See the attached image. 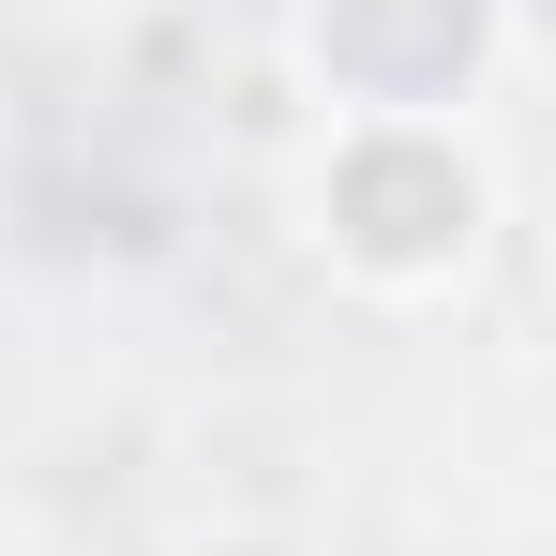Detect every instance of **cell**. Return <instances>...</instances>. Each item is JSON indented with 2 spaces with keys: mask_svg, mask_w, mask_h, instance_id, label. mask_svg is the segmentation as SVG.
Here are the masks:
<instances>
[{
  "mask_svg": "<svg viewBox=\"0 0 556 556\" xmlns=\"http://www.w3.org/2000/svg\"><path fill=\"white\" fill-rule=\"evenodd\" d=\"M195 556H286V542H195Z\"/></svg>",
  "mask_w": 556,
  "mask_h": 556,
  "instance_id": "obj_3",
  "label": "cell"
},
{
  "mask_svg": "<svg viewBox=\"0 0 556 556\" xmlns=\"http://www.w3.org/2000/svg\"><path fill=\"white\" fill-rule=\"evenodd\" d=\"M301 241L362 301H437L496 241V166L466 121H331L301 166Z\"/></svg>",
  "mask_w": 556,
  "mask_h": 556,
  "instance_id": "obj_1",
  "label": "cell"
},
{
  "mask_svg": "<svg viewBox=\"0 0 556 556\" xmlns=\"http://www.w3.org/2000/svg\"><path fill=\"white\" fill-rule=\"evenodd\" d=\"M301 61L331 121H466L481 61H496V0H316Z\"/></svg>",
  "mask_w": 556,
  "mask_h": 556,
  "instance_id": "obj_2",
  "label": "cell"
}]
</instances>
